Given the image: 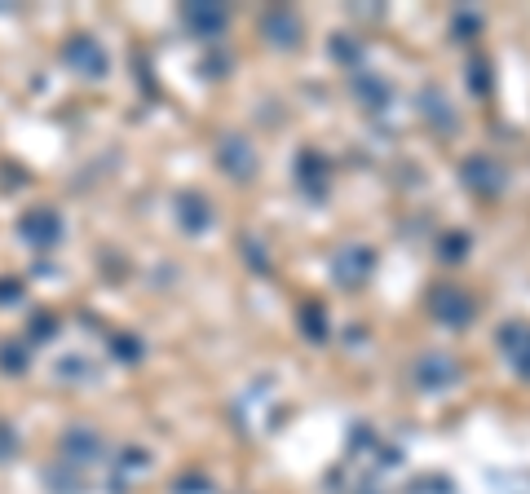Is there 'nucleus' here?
Masks as SVG:
<instances>
[{
  "label": "nucleus",
  "mask_w": 530,
  "mask_h": 494,
  "mask_svg": "<svg viewBox=\"0 0 530 494\" xmlns=\"http://www.w3.org/2000/svg\"><path fill=\"white\" fill-rule=\"evenodd\" d=\"M429 314L442 322V327H455V331H464L473 322L477 314V300L464 292L460 283H438L429 292Z\"/></svg>",
  "instance_id": "obj_1"
},
{
  "label": "nucleus",
  "mask_w": 530,
  "mask_h": 494,
  "mask_svg": "<svg viewBox=\"0 0 530 494\" xmlns=\"http://www.w3.org/2000/svg\"><path fill=\"white\" fill-rule=\"evenodd\" d=\"M460 177H464V186L482 199H500L504 186H508V168L495 155H469L460 164Z\"/></svg>",
  "instance_id": "obj_2"
},
{
  "label": "nucleus",
  "mask_w": 530,
  "mask_h": 494,
  "mask_svg": "<svg viewBox=\"0 0 530 494\" xmlns=\"http://www.w3.org/2000/svg\"><path fill=\"white\" fill-rule=\"evenodd\" d=\"M371 270H376V252L363 243H349L332 256V278L345 287V292H358V287L371 278Z\"/></svg>",
  "instance_id": "obj_3"
},
{
  "label": "nucleus",
  "mask_w": 530,
  "mask_h": 494,
  "mask_svg": "<svg viewBox=\"0 0 530 494\" xmlns=\"http://www.w3.org/2000/svg\"><path fill=\"white\" fill-rule=\"evenodd\" d=\"M411 380H416L424 393H447L451 384H460V362H455L451 353H420L416 367H411Z\"/></svg>",
  "instance_id": "obj_4"
},
{
  "label": "nucleus",
  "mask_w": 530,
  "mask_h": 494,
  "mask_svg": "<svg viewBox=\"0 0 530 494\" xmlns=\"http://www.w3.org/2000/svg\"><path fill=\"white\" fill-rule=\"evenodd\" d=\"M261 36L270 40L274 49H296V45H301V36H305V23H301L296 9L274 5V9H265V14H261Z\"/></svg>",
  "instance_id": "obj_5"
},
{
  "label": "nucleus",
  "mask_w": 530,
  "mask_h": 494,
  "mask_svg": "<svg viewBox=\"0 0 530 494\" xmlns=\"http://www.w3.org/2000/svg\"><path fill=\"white\" fill-rule=\"evenodd\" d=\"M62 58H67V67H76L80 75H89V80H102L106 67H111L106 49L93 36H71L67 49H62Z\"/></svg>",
  "instance_id": "obj_6"
},
{
  "label": "nucleus",
  "mask_w": 530,
  "mask_h": 494,
  "mask_svg": "<svg viewBox=\"0 0 530 494\" xmlns=\"http://www.w3.org/2000/svg\"><path fill=\"white\" fill-rule=\"evenodd\" d=\"M500 349L522 380H530V322H504L500 327Z\"/></svg>",
  "instance_id": "obj_7"
},
{
  "label": "nucleus",
  "mask_w": 530,
  "mask_h": 494,
  "mask_svg": "<svg viewBox=\"0 0 530 494\" xmlns=\"http://www.w3.org/2000/svg\"><path fill=\"white\" fill-rule=\"evenodd\" d=\"M327 181H332V164H327L318 150H301V155H296V186H301L310 199H323Z\"/></svg>",
  "instance_id": "obj_8"
},
{
  "label": "nucleus",
  "mask_w": 530,
  "mask_h": 494,
  "mask_svg": "<svg viewBox=\"0 0 530 494\" xmlns=\"http://www.w3.org/2000/svg\"><path fill=\"white\" fill-rule=\"evenodd\" d=\"M217 159L235 181H252V173H257V150L248 146V137H221Z\"/></svg>",
  "instance_id": "obj_9"
},
{
  "label": "nucleus",
  "mask_w": 530,
  "mask_h": 494,
  "mask_svg": "<svg viewBox=\"0 0 530 494\" xmlns=\"http://www.w3.org/2000/svg\"><path fill=\"white\" fill-rule=\"evenodd\" d=\"M186 27L195 31V36H204V40H217L221 31L230 27V9L226 5H212V0H199V5H186Z\"/></svg>",
  "instance_id": "obj_10"
},
{
  "label": "nucleus",
  "mask_w": 530,
  "mask_h": 494,
  "mask_svg": "<svg viewBox=\"0 0 530 494\" xmlns=\"http://www.w3.org/2000/svg\"><path fill=\"white\" fill-rule=\"evenodd\" d=\"M18 234H23L31 247H53L62 239V221H58V212H49V208H31L23 225H18Z\"/></svg>",
  "instance_id": "obj_11"
},
{
  "label": "nucleus",
  "mask_w": 530,
  "mask_h": 494,
  "mask_svg": "<svg viewBox=\"0 0 530 494\" xmlns=\"http://www.w3.org/2000/svg\"><path fill=\"white\" fill-rule=\"evenodd\" d=\"M62 450H67V459L62 464H71V468H80V464H89V459H98V433H89V428H71L67 433V442H62Z\"/></svg>",
  "instance_id": "obj_12"
},
{
  "label": "nucleus",
  "mask_w": 530,
  "mask_h": 494,
  "mask_svg": "<svg viewBox=\"0 0 530 494\" xmlns=\"http://www.w3.org/2000/svg\"><path fill=\"white\" fill-rule=\"evenodd\" d=\"M177 212H182V230H190V234H204L212 225V208L204 195H190L186 190V195L177 199Z\"/></svg>",
  "instance_id": "obj_13"
},
{
  "label": "nucleus",
  "mask_w": 530,
  "mask_h": 494,
  "mask_svg": "<svg viewBox=\"0 0 530 494\" xmlns=\"http://www.w3.org/2000/svg\"><path fill=\"white\" fill-rule=\"evenodd\" d=\"M354 93H358V98H363V102L371 106V111H380V106L389 102V84L380 80L376 71H363V75H354Z\"/></svg>",
  "instance_id": "obj_14"
},
{
  "label": "nucleus",
  "mask_w": 530,
  "mask_h": 494,
  "mask_svg": "<svg viewBox=\"0 0 530 494\" xmlns=\"http://www.w3.org/2000/svg\"><path fill=\"white\" fill-rule=\"evenodd\" d=\"M296 322H301V331L314 340V345H318V340H327V309L318 305V300H305V305L296 309Z\"/></svg>",
  "instance_id": "obj_15"
},
{
  "label": "nucleus",
  "mask_w": 530,
  "mask_h": 494,
  "mask_svg": "<svg viewBox=\"0 0 530 494\" xmlns=\"http://www.w3.org/2000/svg\"><path fill=\"white\" fill-rule=\"evenodd\" d=\"M424 106H429V124H438V128H447V133H455V111H451V102L442 98L438 89H424Z\"/></svg>",
  "instance_id": "obj_16"
},
{
  "label": "nucleus",
  "mask_w": 530,
  "mask_h": 494,
  "mask_svg": "<svg viewBox=\"0 0 530 494\" xmlns=\"http://www.w3.org/2000/svg\"><path fill=\"white\" fill-rule=\"evenodd\" d=\"M469 247H473L469 234H460V230H455V234H442V239H438V261L460 265L464 256H469Z\"/></svg>",
  "instance_id": "obj_17"
},
{
  "label": "nucleus",
  "mask_w": 530,
  "mask_h": 494,
  "mask_svg": "<svg viewBox=\"0 0 530 494\" xmlns=\"http://www.w3.org/2000/svg\"><path fill=\"white\" fill-rule=\"evenodd\" d=\"M469 89H473V93H491V67H486L482 58H477L473 67H469Z\"/></svg>",
  "instance_id": "obj_18"
},
{
  "label": "nucleus",
  "mask_w": 530,
  "mask_h": 494,
  "mask_svg": "<svg viewBox=\"0 0 530 494\" xmlns=\"http://www.w3.org/2000/svg\"><path fill=\"white\" fill-rule=\"evenodd\" d=\"M332 58H341V62H354L358 58V45L349 36H332Z\"/></svg>",
  "instance_id": "obj_19"
},
{
  "label": "nucleus",
  "mask_w": 530,
  "mask_h": 494,
  "mask_svg": "<svg viewBox=\"0 0 530 494\" xmlns=\"http://www.w3.org/2000/svg\"><path fill=\"white\" fill-rule=\"evenodd\" d=\"M31 336H36V340H45V336H58V318H49V314H36V327H31Z\"/></svg>",
  "instance_id": "obj_20"
},
{
  "label": "nucleus",
  "mask_w": 530,
  "mask_h": 494,
  "mask_svg": "<svg viewBox=\"0 0 530 494\" xmlns=\"http://www.w3.org/2000/svg\"><path fill=\"white\" fill-rule=\"evenodd\" d=\"M469 31H482V18L460 14V18H455V36H469Z\"/></svg>",
  "instance_id": "obj_21"
},
{
  "label": "nucleus",
  "mask_w": 530,
  "mask_h": 494,
  "mask_svg": "<svg viewBox=\"0 0 530 494\" xmlns=\"http://www.w3.org/2000/svg\"><path fill=\"white\" fill-rule=\"evenodd\" d=\"M23 367H27L23 349H14V345H9V349H5V371H23Z\"/></svg>",
  "instance_id": "obj_22"
},
{
  "label": "nucleus",
  "mask_w": 530,
  "mask_h": 494,
  "mask_svg": "<svg viewBox=\"0 0 530 494\" xmlns=\"http://www.w3.org/2000/svg\"><path fill=\"white\" fill-rule=\"evenodd\" d=\"M23 296V283H0V300H14Z\"/></svg>",
  "instance_id": "obj_23"
},
{
  "label": "nucleus",
  "mask_w": 530,
  "mask_h": 494,
  "mask_svg": "<svg viewBox=\"0 0 530 494\" xmlns=\"http://www.w3.org/2000/svg\"><path fill=\"white\" fill-rule=\"evenodd\" d=\"M9 450H14V433H9V428L0 424V455H9Z\"/></svg>",
  "instance_id": "obj_24"
}]
</instances>
